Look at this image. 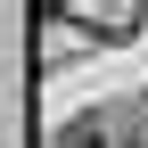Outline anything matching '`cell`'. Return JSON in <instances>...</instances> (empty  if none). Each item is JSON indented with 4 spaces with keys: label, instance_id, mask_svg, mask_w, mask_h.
Segmentation results:
<instances>
[{
    "label": "cell",
    "instance_id": "obj_1",
    "mask_svg": "<svg viewBox=\"0 0 148 148\" xmlns=\"http://www.w3.org/2000/svg\"><path fill=\"white\" fill-rule=\"evenodd\" d=\"M66 148H107V140H90V132H82V140H66Z\"/></svg>",
    "mask_w": 148,
    "mask_h": 148
}]
</instances>
